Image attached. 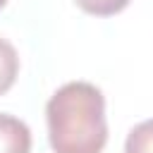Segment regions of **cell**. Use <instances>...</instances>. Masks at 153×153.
Segmentation results:
<instances>
[{"label": "cell", "mask_w": 153, "mask_h": 153, "mask_svg": "<svg viewBox=\"0 0 153 153\" xmlns=\"http://www.w3.org/2000/svg\"><path fill=\"white\" fill-rule=\"evenodd\" d=\"M45 120L53 153H100L108 143L105 98L88 81L60 86L45 105Z\"/></svg>", "instance_id": "cell-1"}, {"label": "cell", "mask_w": 153, "mask_h": 153, "mask_svg": "<svg viewBox=\"0 0 153 153\" xmlns=\"http://www.w3.org/2000/svg\"><path fill=\"white\" fill-rule=\"evenodd\" d=\"M0 153H31V129L7 112H0Z\"/></svg>", "instance_id": "cell-2"}, {"label": "cell", "mask_w": 153, "mask_h": 153, "mask_svg": "<svg viewBox=\"0 0 153 153\" xmlns=\"http://www.w3.org/2000/svg\"><path fill=\"white\" fill-rule=\"evenodd\" d=\"M19 74V55L17 48L0 36V96L7 93Z\"/></svg>", "instance_id": "cell-3"}, {"label": "cell", "mask_w": 153, "mask_h": 153, "mask_svg": "<svg viewBox=\"0 0 153 153\" xmlns=\"http://www.w3.org/2000/svg\"><path fill=\"white\" fill-rule=\"evenodd\" d=\"M124 153H153V117L129 129L124 139Z\"/></svg>", "instance_id": "cell-4"}, {"label": "cell", "mask_w": 153, "mask_h": 153, "mask_svg": "<svg viewBox=\"0 0 153 153\" xmlns=\"http://www.w3.org/2000/svg\"><path fill=\"white\" fill-rule=\"evenodd\" d=\"M131 0H74V5L79 10H84L86 14L93 17H112L117 12H122Z\"/></svg>", "instance_id": "cell-5"}, {"label": "cell", "mask_w": 153, "mask_h": 153, "mask_svg": "<svg viewBox=\"0 0 153 153\" xmlns=\"http://www.w3.org/2000/svg\"><path fill=\"white\" fill-rule=\"evenodd\" d=\"M5 5H7V0H0V10H2V7H5Z\"/></svg>", "instance_id": "cell-6"}]
</instances>
